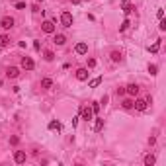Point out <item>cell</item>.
<instances>
[{
  "mask_svg": "<svg viewBox=\"0 0 166 166\" xmlns=\"http://www.w3.org/2000/svg\"><path fill=\"white\" fill-rule=\"evenodd\" d=\"M121 8H123V14H125V16H129L131 12L135 10V8H133L131 4H129V0H123V6H121Z\"/></svg>",
  "mask_w": 166,
  "mask_h": 166,
  "instance_id": "obj_14",
  "label": "cell"
},
{
  "mask_svg": "<svg viewBox=\"0 0 166 166\" xmlns=\"http://www.w3.org/2000/svg\"><path fill=\"white\" fill-rule=\"evenodd\" d=\"M53 43L61 47V45H65V43H66V37L63 35V33H55V37H53Z\"/></svg>",
  "mask_w": 166,
  "mask_h": 166,
  "instance_id": "obj_11",
  "label": "cell"
},
{
  "mask_svg": "<svg viewBox=\"0 0 166 166\" xmlns=\"http://www.w3.org/2000/svg\"><path fill=\"white\" fill-rule=\"evenodd\" d=\"M74 51H76V55H86V53H88V43H84V41H80V43H76V47H74Z\"/></svg>",
  "mask_w": 166,
  "mask_h": 166,
  "instance_id": "obj_7",
  "label": "cell"
},
{
  "mask_svg": "<svg viewBox=\"0 0 166 166\" xmlns=\"http://www.w3.org/2000/svg\"><path fill=\"white\" fill-rule=\"evenodd\" d=\"M125 94H129V96H137V94H139V86H137V84L125 86Z\"/></svg>",
  "mask_w": 166,
  "mask_h": 166,
  "instance_id": "obj_12",
  "label": "cell"
},
{
  "mask_svg": "<svg viewBox=\"0 0 166 166\" xmlns=\"http://www.w3.org/2000/svg\"><path fill=\"white\" fill-rule=\"evenodd\" d=\"M16 8H18V10H22V8H26V2H16Z\"/></svg>",
  "mask_w": 166,
  "mask_h": 166,
  "instance_id": "obj_31",
  "label": "cell"
},
{
  "mask_svg": "<svg viewBox=\"0 0 166 166\" xmlns=\"http://www.w3.org/2000/svg\"><path fill=\"white\" fill-rule=\"evenodd\" d=\"M43 59L47 61V63H51V61L55 59V53H53V51H45V53H43Z\"/></svg>",
  "mask_w": 166,
  "mask_h": 166,
  "instance_id": "obj_19",
  "label": "cell"
},
{
  "mask_svg": "<svg viewBox=\"0 0 166 166\" xmlns=\"http://www.w3.org/2000/svg\"><path fill=\"white\" fill-rule=\"evenodd\" d=\"M96 66V59H88V69H94Z\"/></svg>",
  "mask_w": 166,
  "mask_h": 166,
  "instance_id": "obj_29",
  "label": "cell"
},
{
  "mask_svg": "<svg viewBox=\"0 0 166 166\" xmlns=\"http://www.w3.org/2000/svg\"><path fill=\"white\" fill-rule=\"evenodd\" d=\"M14 24H16V20L12 18V16H4V18L0 20V27H2V30H12Z\"/></svg>",
  "mask_w": 166,
  "mask_h": 166,
  "instance_id": "obj_1",
  "label": "cell"
},
{
  "mask_svg": "<svg viewBox=\"0 0 166 166\" xmlns=\"http://www.w3.org/2000/svg\"><path fill=\"white\" fill-rule=\"evenodd\" d=\"M78 119H80V117H78V115H74V117H72V127H74V125H76V123H78Z\"/></svg>",
  "mask_w": 166,
  "mask_h": 166,
  "instance_id": "obj_36",
  "label": "cell"
},
{
  "mask_svg": "<svg viewBox=\"0 0 166 166\" xmlns=\"http://www.w3.org/2000/svg\"><path fill=\"white\" fill-rule=\"evenodd\" d=\"M158 49H160V39L156 41V43H152L151 47H148V51H151V53H158Z\"/></svg>",
  "mask_w": 166,
  "mask_h": 166,
  "instance_id": "obj_21",
  "label": "cell"
},
{
  "mask_svg": "<svg viewBox=\"0 0 166 166\" xmlns=\"http://www.w3.org/2000/svg\"><path fill=\"white\" fill-rule=\"evenodd\" d=\"M100 82H102V76H98V78H94V80H90V84H88V86H90V88H96Z\"/></svg>",
  "mask_w": 166,
  "mask_h": 166,
  "instance_id": "obj_23",
  "label": "cell"
},
{
  "mask_svg": "<svg viewBox=\"0 0 166 166\" xmlns=\"http://www.w3.org/2000/svg\"><path fill=\"white\" fill-rule=\"evenodd\" d=\"M92 111H94V113H100V104H98V102L92 104Z\"/></svg>",
  "mask_w": 166,
  "mask_h": 166,
  "instance_id": "obj_27",
  "label": "cell"
},
{
  "mask_svg": "<svg viewBox=\"0 0 166 166\" xmlns=\"http://www.w3.org/2000/svg\"><path fill=\"white\" fill-rule=\"evenodd\" d=\"M70 2H72V4H80V0H70Z\"/></svg>",
  "mask_w": 166,
  "mask_h": 166,
  "instance_id": "obj_37",
  "label": "cell"
},
{
  "mask_svg": "<svg viewBox=\"0 0 166 166\" xmlns=\"http://www.w3.org/2000/svg\"><path fill=\"white\" fill-rule=\"evenodd\" d=\"M148 145H151V147H152V145H156V137H151V139H148Z\"/></svg>",
  "mask_w": 166,
  "mask_h": 166,
  "instance_id": "obj_32",
  "label": "cell"
},
{
  "mask_svg": "<svg viewBox=\"0 0 166 166\" xmlns=\"http://www.w3.org/2000/svg\"><path fill=\"white\" fill-rule=\"evenodd\" d=\"M18 143H20V137L12 135V137H10V145H18Z\"/></svg>",
  "mask_w": 166,
  "mask_h": 166,
  "instance_id": "obj_26",
  "label": "cell"
},
{
  "mask_svg": "<svg viewBox=\"0 0 166 166\" xmlns=\"http://www.w3.org/2000/svg\"><path fill=\"white\" fill-rule=\"evenodd\" d=\"M26 160H27L26 151H16V152H14V162H16V164H24Z\"/></svg>",
  "mask_w": 166,
  "mask_h": 166,
  "instance_id": "obj_6",
  "label": "cell"
},
{
  "mask_svg": "<svg viewBox=\"0 0 166 166\" xmlns=\"http://www.w3.org/2000/svg\"><path fill=\"white\" fill-rule=\"evenodd\" d=\"M37 2H43V0H37Z\"/></svg>",
  "mask_w": 166,
  "mask_h": 166,
  "instance_id": "obj_38",
  "label": "cell"
},
{
  "mask_svg": "<svg viewBox=\"0 0 166 166\" xmlns=\"http://www.w3.org/2000/svg\"><path fill=\"white\" fill-rule=\"evenodd\" d=\"M10 35H0V47H6V45H10Z\"/></svg>",
  "mask_w": 166,
  "mask_h": 166,
  "instance_id": "obj_17",
  "label": "cell"
},
{
  "mask_svg": "<svg viewBox=\"0 0 166 166\" xmlns=\"http://www.w3.org/2000/svg\"><path fill=\"white\" fill-rule=\"evenodd\" d=\"M156 16H158V18L162 20V18H164V10H158V12H156Z\"/></svg>",
  "mask_w": 166,
  "mask_h": 166,
  "instance_id": "obj_33",
  "label": "cell"
},
{
  "mask_svg": "<svg viewBox=\"0 0 166 166\" xmlns=\"http://www.w3.org/2000/svg\"><path fill=\"white\" fill-rule=\"evenodd\" d=\"M111 61H113V63H121L123 61V55H121V51H111Z\"/></svg>",
  "mask_w": 166,
  "mask_h": 166,
  "instance_id": "obj_15",
  "label": "cell"
},
{
  "mask_svg": "<svg viewBox=\"0 0 166 166\" xmlns=\"http://www.w3.org/2000/svg\"><path fill=\"white\" fill-rule=\"evenodd\" d=\"M20 65H22L24 70H33V69H35V63H33L31 57H22V63H20Z\"/></svg>",
  "mask_w": 166,
  "mask_h": 166,
  "instance_id": "obj_4",
  "label": "cell"
},
{
  "mask_svg": "<svg viewBox=\"0 0 166 166\" xmlns=\"http://www.w3.org/2000/svg\"><path fill=\"white\" fill-rule=\"evenodd\" d=\"M133 107H135V110H139V111H145V110L148 107V100H143V98L135 100V102H133Z\"/></svg>",
  "mask_w": 166,
  "mask_h": 166,
  "instance_id": "obj_5",
  "label": "cell"
},
{
  "mask_svg": "<svg viewBox=\"0 0 166 166\" xmlns=\"http://www.w3.org/2000/svg\"><path fill=\"white\" fill-rule=\"evenodd\" d=\"M125 94V88H117V96H123Z\"/></svg>",
  "mask_w": 166,
  "mask_h": 166,
  "instance_id": "obj_34",
  "label": "cell"
},
{
  "mask_svg": "<svg viewBox=\"0 0 166 166\" xmlns=\"http://www.w3.org/2000/svg\"><path fill=\"white\" fill-rule=\"evenodd\" d=\"M6 76L8 78H18L20 76V69L18 66H8L6 69Z\"/></svg>",
  "mask_w": 166,
  "mask_h": 166,
  "instance_id": "obj_8",
  "label": "cell"
},
{
  "mask_svg": "<svg viewBox=\"0 0 166 166\" xmlns=\"http://www.w3.org/2000/svg\"><path fill=\"white\" fill-rule=\"evenodd\" d=\"M102 127H104V119L96 117V123H94V131H102Z\"/></svg>",
  "mask_w": 166,
  "mask_h": 166,
  "instance_id": "obj_20",
  "label": "cell"
},
{
  "mask_svg": "<svg viewBox=\"0 0 166 166\" xmlns=\"http://www.w3.org/2000/svg\"><path fill=\"white\" fill-rule=\"evenodd\" d=\"M88 69H78L76 70V80H88Z\"/></svg>",
  "mask_w": 166,
  "mask_h": 166,
  "instance_id": "obj_10",
  "label": "cell"
},
{
  "mask_svg": "<svg viewBox=\"0 0 166 166\" xmlns=\"http://www.w3.org/2000/svg\"><path fill=\"white\" fill-rule=\"evenodd\" d=\"M41 88L43 90H51L53 88V80L51 78H41Z\"/></svg>",
  "mask_w": 166,
  "mask_h": 166,
  "instance_id": "obj_13",
  "label": "cell"
},
{
  "mask_svg": "<svg viewBox=\"0 0 166 166\" xmlns=\"http://www.w3.org/2000/svg\"><path fill=\"white\" fill-rule=\"evenodd\" d=\"M33 49H35V51H39V49H41V43H39V41H33Z\"/></svg>",
  "mask_w": 166,
  "mask_h": 166,
  "instance_id": "obj_30",
  "label": "cell"
},
{
  "mask_svg": "<svg viewBox=\"0 0 166 166\" xmlns=\"http://www.w3.org/2000/svg\"><path fill=\"white\" fill-rule=\"evenodd\" d=\"M156 70H158V66H156V65H148V72H151L152 76L156 74Z\"/></svg>",
  "mask_w": 166,
  "mask_h": 166,
  "instance_id": "obj_25",
  "label": "cell"
},
{
  "mask_svg": "<svg viewBox=\"0 0 166 166\" xmlns=\"http://www.w3.org/2000/svg\"><path fill=\"white\" fill-rule=\"evenodd\" d=\"M49 129H57V131H59L61 129V123L59 121H51V123H49Z\"/></svg>",
  "mask_w": 166,
  "mask_h": 166,
  "instance_id": "obj_24",
  "label": "cell"
},
{
  "mask_svg": "<svg viewBox=\"0 0 166 166\" xmlns=\"http://www.w3.org/2000/svg\"><path fill=\"white\" fill-rule=\"evenodd\" d=\"M57 30V26H55V22H51V20H45L43 24H41V31L43 33H55Z\"/></svg>",
  "mask_w": 166,
  "mask_h": 166,
  "instance_id": "obj_2",
  "label": "cell"
},
{
  "mask_svg": "<svg viewBox=\"0 0 166 166\" xmlns=\"http://www.w3.org/2000/svg\"><path fill=\"white\" fill-rule=\"evenodd\" d=\"M158 30H160V31H166V22H164V20H160V24H158Z\"/></svg>",
  "mask_w": 166,
  "mask_h": 166,
  "instance_id": "obj_28",
  "label": "cell"
},
{
  "mask_svg": "<svg viewBox=\"0 0 166 166\" xmlns=\"http://www.w3.org/2000/svg\"><path fill=\"white\" fill-rule=\"evenodd\" d=\"M61 24H63V27H72V14L70 12H63L61 14Z\"/></svg>",
  "mask_w": 166,
  "mask_h": 166,
  "instance_id": "obj_3",
  "label": "cell"
},
{
  "mask_svg": "<svg viewBox=\"0 0 166 166\" xmlns=\"http://www.w3.org/2000/svg\"><path fill=\"white\" fill-rule=\"evenodd\" d=\"M82 119H84V121H90V119L94 117V111H92V107H82Z\"/></svg>",
  "mask_w": 166,
  "mask_h": 166,
  "instance_id": "obj_9",
  "label": "cell"
},
{
  "mask_svg": "<svg viewBox=\"0 0 166 166\" xmlns=\"http://www.w3.org/2000/svg\"><path fill=\"white\" fill-rule=\"evenodd\" d=\"M121 107H123V110H133V100H129V98L123 100V102H121Z\"/></svg>",
  "mask_w": 166,
  "mask_h": 166,
  "instance_id": "obj_18",
  "label": "cell"
},
{
  "mask_svg": "<svg viewBox=\"0 0 166 166\" xmlns=\"http://www.w3.org/2000/svg\"><path fill=\"white\" fill-rule=\"evenodd\" d=\"M155 162H156L155 155H147V156H145V166H152Z\"/></svg>",
  "mask_w": 166,
  "mask_h": 166,
  "instance_id": "obj_16",
  "label": "cell"
},
{
  "mask_svg": "<svg viewBox=\"0 0 166 166\" xmlns=\"http://www.w3.org/2000/svg\"><path fill=\"white\" fill-rule=\"evenodd\" d=\"M107 100H110V98H107V96H104L102 100H100V104H104V106H106V104H107Z\"/></svg>",
  "mask_w": 166,
  "mask_h": 166,
  "instance_id": "obj_35",
  "label": "cell"
},
{
  "mask_svg": "<svg viewBox=\"0 0 166 166\" xmlns=\"http://www.w3.org/2000/svg\"><path fill=\"white\" fill-rule=\"evenodd\" d=\"M129 26H131V22H129V20H123V24L119 26V31H125V30H129Z\"/></svg>",
  "mask_w": 166,
  "mask_h": 166,
  "instance_id": "obj_22",
  "label": "cell"
}]
</instances>
